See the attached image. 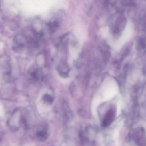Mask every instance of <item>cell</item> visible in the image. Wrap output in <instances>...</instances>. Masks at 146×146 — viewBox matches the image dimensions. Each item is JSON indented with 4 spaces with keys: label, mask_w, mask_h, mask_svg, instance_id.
<instances>
[{
    "label": "cell",
    "mask_w": 146,
    "mask_h": 146,
    "mask_svg": "<svg viewBox=\"0 0 146 146\" xmlns=\"http://www.w3.org/2000/svg\"><path fill=\"white\" fill-rule=\"evenodd\" d=\"M115 117V111L111 109L106 113L103 121V126L104 127L109 125L114 121Z\"/></svg>",
    "instance_id": "6da1fadb"
},
{
    "label": "cell",
    "mask_w": 146,
    "mask_h": 146,
    "mask_svg": "<svg viewBox=\"0 0 146 146\" xmlns=\"http://www.w3.org/2000/svg\"><path fill=\"white\" fill-rule=\"evenodd\" d=\"M58 27H59V23L57 21L50 22L48 24L49 30L51 32L55 31L58 28Z\"/></svg>",
    "instance_id": "7a4b0ae2"
},
{
    "label": "cell",
    "mask_w": 146,
    "mask_h": 146,
    "mask_svg": "<svg viewBox=\"0 0 146 146\" xmlns=\"http://www.w3.org/2000/svg\"><path fill=\"white\" fill-rule=\"evenodd\" d=\"M43 100L45 102L48 103V104H51L53 102L54 99L53 97L49 94H45L43 97Z\"/></svg>",
    "instance_id": "3957f363"
}]
</instances>
